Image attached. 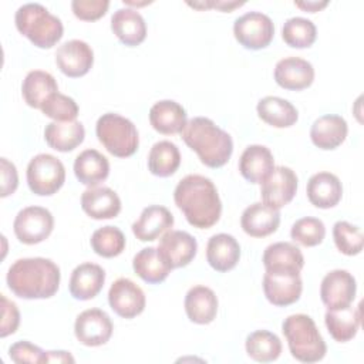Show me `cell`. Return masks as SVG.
Wrapping results in <instances>:
<instances>
[{
	"label": "cell",
	"instance_id": "obj_1",
	"mask_svg": "<svg viewBox=\"0 0 364 364\" xmlns=\"http://www.w3.org/2000/svg\"><path fill=\"white\" fill-rule=\"evenodd\" d=\"M173 200L189 225L198 229L213 226L222 213V202L215 183L202 175H186L175 191Z\"/></svg>",
	"mask_w": 364,
	"mask_h": 364
},
{
	"label": "cell",
	"instance_id": "obj_2",
	"mask_svg": "<svg viewBox=\"0 0 364 364\" xmlns=\"http://www.w3.org/2000/svg\"><path fill=\"white\" fill-rule=\"evenodd\" d=\"M60 267L46 257L16 260L7 272V286L20 299H48L60 286Z\"/></svg>",
	"mask_w": 364,
	"mask_h": 364
},
{
	"label": "cell",
	"instance_id": "obj_3",
	"mask_svg": "<svg viewBox=\"0 0 364 364\" xmlns=\"http://www.w3.org/2000/svg\"><path fill=\"white\" fill-rule=\"evenodd\" d=\"M181 135L185 144L198 154L200 162L209 168H220L232 156V136L209 118L189 119Z\"/></svg>",
	"mask_w": 364,
	"mask_h": 364
},
{
	"label": "cell",
	"instance_id": "obj_4",
	"mask_svg": "<svg viewBox=\"0 0 364 364\" xmlns=\"http://www.w3.org/2000/svg\"><path fill=\"white\" fill-rule=\"evenodd\" d=\"M14 21L17 30L40 48H51L61 40L64 33L61 20L40 3L20 6Z\"/></svg>",
	"mask_w": 364,
	"mask_h": 364
},
{
	"label": "cell",
	"instance_id": "obj_5",
	"mask_svg": "<svg viewBox=\"0 0 364 364\" xmlns=\"http://www.w3.org/2000/svg\"><path fill=\"white\" fill-rule=\"evenodd\" d=\"M282 331L296 360L301 363H317L326 355L327 346L310 316L299 313L286 317Z\"/></svg>",
	"mask_w": 364,
	"mask_h": 364
},
{
	"label": "cell",
	"instance_id": "obj_6",
	"mask_svg": "<svg viewBox=\"0 0 364 364\" xmlns=\"http://www.w3.org/2000/svg\"><path fill=\"white\" fill-rule=\"evenodd\" d=\"M95 134L105 149L118 158L134 155L139 145L136 127L132 121L115 112H107L98 118Z\"/></svg>",
	"mask_w": 364,
	"mask_h": 364
},
{
	"label": "cell",
	"instance_id": "obj_7",
	"mask_svg": "<svg viewBox=\"0 0 364 364\" xmlns=\"http://www.w3.org/2000/svg\"><path fill=\"white\" fill-rule=\"evenodd\" d=\"M65 182L63 162L50 154H38L27 165V183L33 193L54 195Z\"/></svg>",
	"mask_w": 364,
	"mask_h": 364
},
{
	"label": "cell",
	"instance_id": "obj_8",
	"mask_svg": "<svg viewBox=\"0 0 364 364\" xmlns=\"http://www.w3.org/2000/svg\"><path fill=\"white\" fill-rule=\"evenodd\" d=\"M235 38L249 50L267 47L274 36V26L269 16L260 11H249L233 23Z\"/></svg>",
	"mask_w": 364,
	"mask_h": 364
},
{
	"label": "cell",
	"instance_id": "obj_9",
	"mask_svg": "<svg viewBox=\"0 0 364 364\" xmlns=\"http://www.w3.org/2000/svg\"><path fill=\"white\" fill-rule=\"evenodd\" d=\"M54 228L51 212L43 206H27L21 209L13 223L16 237L24 245H37L46 240Z\"/></svg>",
	"mask_w": 364,
	"mask_h": 364
},
{
	"label": "cell",
	"instance_id": "obj_10",
	"mask_svg": "<svg viewBox=\"0 0 364 364\" xmlns=\"http://www.w3.org/2000/svg\"><path fill=\"white\" fill-rule=\"evenodd\" d=\"M303 290L300 272L266 270L263 276V291L266 299L279 307L296 303Z\"/></svg>",
	"mask_w": 364,
	"mask_h": 364
},
{
	"label": "cell",
	"instance_id": "obj_11",
	"mask_svg": "<svg viewBox=\"0 0 364 364\" xmlns=\"http://www.w3.org/2000/svg\"><path fill=\"white\" fill-rule=\"evenodd\" d=\"M297 192V176L287 166H274L273 171L262 181L260 196L264 205L280 209L287 205Z\"/></svg>",
	"mask_w": 364,
	"mask_h": 364
},
{
	"label": "cell",
	"instance_id": "obj_12",
	"mask_svg": "<svg viewBox=\"0 0 364 364\" xmlns=\"http://www.w3.org/2000/svg\"><path fill=\"white\" fill-rule=\"evenodd\" d=\"M112 321L101 309H88L80 313L75 318L74 334L77 340L88 347L105 344L112 336Z\"/></svg>",
	"mask_w": 364,
	"mask_h": 364
},
{
	"label": "cell",
	"instance_id": "obj_13",
	"mask_svg": "<svg viewBox=\"0 0 364 364\" xmlns=\"http://www.w3.org/2000/svg\"><path fill=\"white\" fill-rule=\"evenodd\" d=\"M158 253L171 269L188 266L196 256V239L183 230H168L162 235Z\"/></svg>",
	"mask_w": 364,
	"mask_h": 364
},
{
	"label": "cell",
	"instance_id": "obj_14",
	"mask_svg": "<svg viewBox=\"0 0 364 364\" xmlns=\"http://www.w3.org/2000/svg\"><path fill=\"white\" fill-rule=\"evenodd\" d=\"M109 307L124 318H134L145 309V294L131 279H117L108 291Z\"/></svg>",
	"mask_w": 364,
	"mask_h": 364
},
{
	"label": "cell",
	"instance_id": "obj_15",
	"mask_svg": "<svg viewBox=\"0 0 364 364\" xmlns=\"http://www.w3.org/2000/svg\"><path fill=\"white\" fill-rule=\"evenodd\" d=\"M357 291L355 279L347 270L328 272L320 284V297L327 309H343L353 303Z\"/></svg>",
	"mask_w": 364,
	"mask_h": 364
},
{
	"label": "cell",
	"instance_id": "obj_16",
	"mask_svg": "<svg viewBox=\"0 0 364 364\" xmlns=\"http://www.w3.org/2000/svg\"><path fill=\"white\" fill-rule=\"evenodd\" d=\"M94 63L92 48L82 40L63 43L55 51V64L63 74L71 78L85 75Z\"/></svg>",
	"mask_w": 364,
	"mask_h": 364
},
{
	"label": "cell",
	"instance_id": "obj_17",
	"mask_svg": "<svg viewBox=\"0 0 364 364\" xmlns=\"http://www.w3.org/2000/svg\"><path fill=\"white\" fill-rule=\"evenodd\" d=\"M313 65L300 57L282 58L274 67V81L284 90H304L313 84Z\"/></svg>",
	"mask_w": 364,
	"mask_h": 364
},
{
	"label": "cell",
	"instance_id": "obj_18",
	"mask_svg": "<svg viewBox=\"0 0 364 364\" xmlns=\"http://www.w3.org/2000/svg\"><path fill=\"white\" fill-rule=\"evenodd\" d=\"M81 208L92 219H112L121 212V199L108 186H91L81 195Z\"/></svg>",
	"mask_w": 364,
	"mask_h": 364
},
{
	"label": "cell",
	"instance_id": "obj_19",
	"mask_svg": "<svg viewBox=\"0 0 364 364\" xmlns=\"http://www.w3.org/2000/svg\"><path fill=\"white\" fill-rule=\"evenodd\" d=\"M173 226V216L168 208L151 205L132 223V233L141 242H152Z\"/></svg>",
	"mask_w": 364,
	"mask_h": 364
},
{
	"label": "cell",
	"instance_id": "obj_20",
	"mask_svg": "<svg viewBox=\"0 0 364 364\" xmlns=\"http://www.w3.org/2000/svg\"><path fill=\"white\" fill-rule=\"evenodd\" d=\"M280 225V213L263 202L247 206L240 218L243 232L252 237H264L277 230Z\"/></svg>",
	"mask_w": 364,
	"mask_h": 364
},
{
	"label": "cell",
	"instance_id": "obj_21",
	"mask_svg": "<svg viewBox=\"0 0 364 364\" xmlns=\"http://www.w3.org/2000/svg\"><path fill=\"white\" fill-rule=\"evenodd\" d=\"M105 282V272L100 264L81 263L78 264L70 277L68 289L74 299L90 300L94 299L102 289Z\"/></svg>",
	"mask_w": 364,
	"mask_h": 364
},
{
	"label": "cell",
	"instance_id": "obj_22",
	"mask_svg": "<svg viewBox=\"0 0 364 364\" xmlns=\"http://www.w3.org/2000/svg\"><path fill=\"white\" fill-rule=\"evenodd\" d=\"M348 132L347 122L340 115L327 114L317 118L310 128L311 142L320 149H336L340 146Z\"/></svg>",
	"mask_w": 364,
	"mask_h": 364
},
{
	"label": "cell",
	"instance_id": "obj_23",
	"mask_svg": "<svg viewBox=\"0 0 364 364\" xmlns=\"http://www.w3.org/2000/svg\"><path fill=\"white\" fill-rule=\"evenodd\" d=\"M240 257L237 240L228 233L213 235L206 245V260L216 272L232 270Z\"/></svg>",
	"mask_w": 364,
	"mask_h": 364
},
{
	"label": "cell",
	"instance_id": "obj_24",
	"mask_svg": "<svg viewBox=\"0 0 364 364\" xmlns=\"http://www.w3.org/2000/svg\"><path fill=\"white\" fill-rule=\"evenodd\" d=\"M111 30L128 47L141 44L146 37L145 20L134 9H118L111 17Z\"/></svg>",
	"mask_w": 364,
	"mask_h": 364
},
{
	"label": "cell",
	"instance_id": "obj_25",
	"mask_svg": "<svg viewBox=\"0 0 364 364\" xmlns=\"http://www.w3.org/2000/svg\"><path fill=\"white\" fill-rule=\"evenodd\" d=\"M149 122L152 128L165 135L182 132L186 125L185 108L172 100L155 102L149 109Z\"/></svg>",
	"mask_w": 364,
	"mask_h": 364
},
{
	"label": "cell",
	"instance_id": "obj_26",
	"mask_svg": "<svg viewBox=\"0 0 364 364\" xmlns=\"http://www.w3.org/2000/svg\"><path fill=\"white\" fill-rule=\"evenodd\" d=\"M307 198L316 208L328 209L336 206L343 195L340 179L331 172H317L307 182Z\"/></svg>",
	"mask_w": 364,
	"mask_h": 364
},
{
	"label": "cell",
	"instance_id": "obj_27",
	"mask_svg": "<svg viewBox=\"0 0 364 364\" xmlns=\"http://www.w3.org/2000/svg\"><path fill=\"white\" fill-rule=\"evenodd\" d=\"M185 311L188 318L196 324H209L218 313V297L206 286H193L185 296Z\"/></svg>",
	"mask_w": 364,
	"mask_h": 364
},
{
	"label": "cell",
	"instance_id": "obj_28",
	"mask_svg": "<svg viewBox=\"0 0 364 364\" xmlns=\"http://www.w3.org/2000/svg\"><path fill=\"white\" fill-rule=\"evenodd\" d=\"M273 168V154L264 145H249L239 159V171L250 183H262Z\"/></svg>",
	"mask_w": 364,
	"mask_h": 364
},
{
	"label": "cell",
	"instance_id": "obj_29",
	"mask_svg": "<svg viewBox=\"0 0 364 364\" xmlns=\"http://www.w3.org/2000/svg\"><path fill=\"white\" fill-rule=\"evenodd\" d=\"M360 307H343V309H327L324 316L326 327L330 336L338 343H347L355 337L360 323H361V313Z\"/></svg>",
	"mask_w": 364,
	"mask_h": 364
},
{
	"label": "cell",
	"instance_id": "obj_30",
	"mask_svg": "<svg viewBox=\"0 0 364 364\" xmlns=\"http://www.w3.org/2000/svg\"><path fill=\"white\" fill-rule=\"evenodd\" d=\"M74 173L81 183L91 188L108 178L109 162L97 149H85L74 161Z\"/></svg>",
	"mask_w": 364,
	"mask_h": 364
},
{
	"label": "cell",
	"instance_id": "obj_31",
	"mask_svg": "<svg viewBox=\"0 0 364 364\" xmlns=\"http://www.w3.org/2000/svg\"><path fill=\"white\" fill-rule=\"evenodd\" d=\"M85 136L84 125L80 121L50 122L44 129V139L55 151L70 152L75 149Z\"/></svg>",
	"mask_w": 364,
	"mask_h": 364
},
{
	"label": "cell",
	"instance_id": "obj_32",
	"mask_svg": "<svg viewBox=\"0 0 364 364\" xmlns=\"http://www.w3.org/2000/svg\"><path fill=\"white\" fill-rule=\"evenodd\" d=\"M55 92H58L57 81L47 71L33 70L23 80V85H21L23 98L27 102V105L33 108L41 109L43 104Z\"/></svg>",
	"mask_w": 364,
	"mask_h": 364
},
{
	"label": "cell",
	"instance_id": "obj_33",
	"mask_svg": "<svg viewBox=\"0 0 364 364\" xmlns=\"http://www.w3.org/2000/svg\"><path fill=\"white\" fill-rule=\"evenodd\" d=\"M263 264L266 270L300 272L304 266V257L296 245L290 242H276L264 249Z\"/></svg>",
	"mask_w": 364,
	"mask_h": 364
},
{
	"label": "cell",
	"instance_id": "obj_34",
	"mask_svg": "<svg viewBox=\"0 0 364 364\" xmlns=\"http://www.w3.org/2000/svg\"><path fill=\"white\" fill-rule=\"evenodd\" d=\"M257 115L269 125L276 128H287L296 124L299 112L296 107L280 97H264L257 102Z\"/></svg>",
	"mask_w": 364,
	"mask_h": 364
},
{
	"label": "cell",
	"instance_id": "obj_35",
	"mask_svg": "<svg viewBox=\"0 0 364 364\" xmlns=\"http://www.w3.org/2000/svg\"><path fill=\"white\" fill-rule=\"evenodd\" d=\"M134 272L146 283L156 284L164 282L171 273V267L158 253L156 247H144L132 260Z\"/></svg>",
	"mask_w": 364,
	"mask_h": 364
},
{
	"label": "cell",
	"instance_id": "obj_36",
	"mask_svg": "<svg viewBox=\"0 0 364 364\" xmlns=\"http://www.w3.org/2000/svg\"><path fill=\"white\" fill-rule=\"evenodd\" d=\"M181 165V152L171 141L155 142L148 154V169L152 175L166 178L173 175Z\"/></svg>",
	"mask_w": 364,
	"mask_h": 364
},
{
	"label": "cell",
	"instance_id": "obj_37",
	"mask_svg": "<svg viewBox=\"0 0 364 364\" xmlns=\"http://www.w3.org/2000/svg\"><path fill=\"white\" fill-rule=\"evenodd\" d=\"M246 353L259 363H270L279 358L282 353L280 338L267 330H256L246 337Z\"/></svg>",
	"mask_w": 364,
	"mask_h": 364
},
{
	"label": "cell",
	"instance_id": "obj_38",
	"mask_svg": "<svg viewBox=\"0 0 364 364\" xmlns=\"http://www.w3.org/2000/svg\"><path fill=\"white\" fill-rule=\"evenodd\" d=\"M282 37L284 43L293 48H306L316 41L317 28L309 18L291 17L283 24Z\"/></svg>",
	"mask_w": 364,
	"mask_h": 364
},
{
	"label": "cell",
	"instance_id": "obj_39",
	"mask_svg": "<svg viewBox=\"0 0 364 364\" xmlns=\"http://www.w3.org/2000/svg\"><path fill=\"white\" fill-rule=\"evenodd\" d=\"M92 250L102 257H115L125 249V236L117 226H102L91 236Z\"/></svg>",
	"mask_w": 364,
	"mask_h": 364
},
{
	"label": "cell",
	"instance_id": "obj_40",
	"mask_svg": "<svg viewBox=\"0 0 364 364\" xmlns=\"http://www.w3.org/2000/svg\"><path fill=\"white\" fill-rule=\"evenodd\" d=\"M290 236L301 246L313 247L323 242L326 236V226L318 218L306 216L293 223L290 229Z\"/></svg>",
	"mask_w": 364,
	"mask_h": 364
},
{
	"label": "cell",
	"instance_id": "obj_41",
	"mask_svg": "<svg viewBox=\"0 0 364 364\" xmlns=\"http://www.w3.org/2000/svg\"><path fill=\"white\" fill-rule=\"evenodd\" d=\"M333 237L337 249L347 256H355L363 250L364 237L360 228L346 220H338L334 223Z\"/></svg>",
	"mask_w": 364,
	"mask_h": 364
},
{
	"label": "cell",
	"instance_id": "obj_42",
	"mask_svg": "<svg viewBox=\"0 0 364 364\" xmlns=\"http://www.w3.org/2000/svg\"><path fill=\"white\" fill-rule=\"evenodd\" d=\"M41 111L46 117L57 122H70L75 121L78 115V105L71 97L55 92L43 104Z\"/></svg>",
	"mask_w": 364,
	"mask_h": 364
},
{
	"label": "cell",
	"instance_id": "obj_43",
	"mask_svg": "<svg viewBox=\"0 0 364 364\" xmlns=\"http://www.w3.org/2000/svg\"><path fill=\"white\" fill-rule=\"evenodd\" d=\"M109 7L108 0H74L71 1L73 13L77 18L84 21H94L101 18Z\"/></svg>",
	"mask_w": 364,
	"mask_h": 364
},
{
	"label": "cell",
	"instance_id": "obj_44",
	"mask_svg": "<svg viewBox=\"0 0 364 364\" xmlns=\"http://www.w3.org/2000/svg\"><path fill=\"white\" fill-rule=\"evenodd\" d=\"M44 353L40 347L31 344L30 341H17L10 346L9 357L17 364H38L44 360Z\"/></svg>",
	"mask_w": 364,
	"mask_h": 364
},
{
	"label": "cell",
	"instance_id": "obj_45",
	"mask_svg": "<svg viewBox=\"0 0 364 364\" xmlns=\"http://www.w3.org/2000/svg\"><path fill=\"white\" fill-rule=\"evenodd\" d=\"M1 300V327L0 336L7 337L9 334L16 333L20 324V311L14 301L9 300L4 294L0 296Z\"/></svg>",
	"mask_w": 364,
	"mask_h": 364
},
{
	"label": "cell",
	"instance_id": "obj_46",
	"mask_svg": "<svg viewBox=\"0 0 364 364\" xmlns=\"http://www.w3.org/2000/svg\"><path fill=\"white\" fill-rule=\"evenodd\" d=\"M1 165V198H6L17 189L18 185V175L17 169L13 162H10L7 158L0 159Z\"/></svg>",
	"mask_w": 364,
	"mask_h": 364
},
{
	"label": "cell",
	"instance_id": "obj_47",
	"mask_svg": "<svg viewBox=\"0 0 364 364\" xmlns=\"http://www.w3.org/2000/svg\"><path fill=\"white\" fill-rule=\"evenodd\" d=\"M189 6L192 7H196V9H209V7H216L222 11H230L236 7H240L243 6L245 3L243 1H209V3H188Z\"/></svg>",
	"mask_w": 364,
	"mask_h": 364
},
{
	"label": "cell",
	"instance_id": "obj_48",
	"mask_svg": "<svg viewBox=\"0 0 364 364\" xmlns=\"http://www.w3.org/2000/svg\"><path fill=\"white\" fill-rule=\"evenodd\" d=\"M74 357L68 351H46L43 363H74Z\"/></svg>",
	"mask_w": 364,
	"mask_h": 364
},
{
	"label": "cell",
	"instance_id": "obj_49",
	"mask_svg": "<svg viewBox=\"0 0 364 364\" xmlns=\"http://www.w3.org/2000/svg\"><path fill=\"white\" fill-rule=\"evenodd\" d=\"M294 4L304 11L316 13V11L321 10L323 7H326L328 4V1H294Z\"/></svg>",
	"mask_w": 364,
	"mask_h": 364
}]
</instances>
